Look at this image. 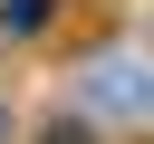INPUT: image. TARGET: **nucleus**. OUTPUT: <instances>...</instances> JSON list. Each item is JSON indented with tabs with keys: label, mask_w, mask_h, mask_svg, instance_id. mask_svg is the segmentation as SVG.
<instances>
[{
	"label": "nucleus",
	"mask_w": 154,
	"mask_h": 144,
	"mask_svg": "<svg viewBox=\"0 0 154 144\" xmlns=\"http://www.w3.org/2000/svg\"><path fill=\"white\" fill-rule=\"evenodd\" d=\"M87 106H106V115H144V106H154V77H144V67H125V58H106V67H96V86H87Z\"/></svg>",
	"instance_id": "1"
},
{
	"label": "nucleus",
	"mask_w": 154,
	"mask_h": 144,
	"mask_svg": "<svg viewBox=\"0 0 154 144\" xmlns=\"http://www.w3.org/2000/svg\"><path fill=\"white\" fill-rule=\"evenodd\" d=\"M38 19H48V0H10V19H0V29H38Z\"/></svg>",
	"instance_id": "2"
},
{
	"label": "nucleus",
	"mask_w": 154,
	"mask_h": 144,
	"mask_svg": "<svg viewBox=\"0 0 154 144\" xmlns=\"http://www.w3.org/2000/svg\"><path fill=\"white\" fill-rule=\"evenodd\" d=\"M0 134H10V115H0Z\"/></svg>",
	"instance_id": "3"
}]
</instances>
